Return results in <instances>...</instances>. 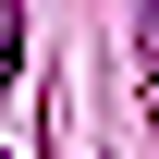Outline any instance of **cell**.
I'll return each mask as SVG.
<instances>
[{"label": "cell", "mask_w": 159, "mask_h": 159, "mask_svg": "<svg viewBox=\"0 0 159 159\" xmlns=\"http://www.w3.org/2000/svg\"><path fill=\"white\" fill-rule=\"evenodd\" d=\"M12 61H25V12L0 0V98H12Z\"/></svg>", "instance_id": "6da1fadb"}]
</instances>
